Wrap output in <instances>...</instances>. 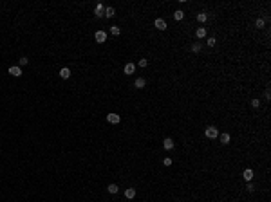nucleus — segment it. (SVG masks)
Listing matches in <instances>:
<instances>
[{"mask_svg":"<svg viewBox=\"0 0 271 202\" xmlns=\"http://www.w3.org/2000/svg\"><path fill=\"white\" fill-rule=\"evenodd\" d=\"M206 137L208 139H217V135H219V130H217V126H208V128L204 130Z\"/></svg>","mask_w":271,"mask_h":202,"instance_id":"nucleus-1","label":"nucleus"},{"mask_svg":"<svg viewBox=\"0 0 271 202\" xmlns=\"http://www.w3.org/2000/svg\"><path fill=\"white\" fill-rule=\"evenodd\" d=\"M94 40L98 42V44H105V40H107V33H105V31H96Z\"/></svg>","mask_w":271,"mask_h":202,"instance_id":"nucleus-2","label":"nucleus"},{"mask_svg":"<svg viewBox=\"0 0 271 202\" xmlns=\"http://www.w3.org/2000/svg\"><path fill=\"white\" fill-rule=\"evenodd\" d=\"M107 121L110 123V125H118L119 121H121V118L118 114H114V112H110V114H107Z\"/></svg>","mask_w":271,"mask_h":202,"instance_id":"nucleus-3","label":"nucleus"},{"mask_svg":"<svg viewBox=\"0 0 271 202\" xmlns=\"http://www.w3.org/2000/svg\"><path fill=\"white\" fill-rule=\"evenodd\" d=\"M94 15H96L98 18L105 16V6H103V4H96V7H94Z\"/></svg>","mask_w":271,"mask_h":202,"instance_id":"nucleus-4","label":"nucleus"},{"mask_svg":"<svg viewBox=\"0 0 271 202\" xmlns=\"http://www.w3.org/2000/svg\"><path fill=\"white\" fill-rule=\"evenodd\" d=\"M9 74L15 76V78H18V76H22V69H20L18 65H13V67H9Z\"/></svg>","mask_w":271,"mask_h":202,"instance_id":"nucleus-5","label":"nucleus"},{"mask_svg":"<svg viewBox=\"0 0 271 202\" xmlns=\"http://www.w3.org/2000/svg\"><path fill=\"white\" fill-rule=\"evenodd\" d=\"M134 87L136 89H145V87H147V80H145V78H136Z\"/></svg>","mask_w":271,"mask_h":202,"instance_id":"nucleus-6","label":"nucleus"},{"mask_svg":"<svg viewBox=\"0 0 271 202\" xmlns=\"http://www.w3.org/2000/svg\"><path fill=\"white\" fill-rule=\"evenodd\" d=\"M134 70H136V63H127V65H125V69H123V72L125 74H128V76H130V74H134Z\"/></svg>","mask_w":271,"mask_h":202,"instance_id":"nucleus-7","label":"nucleus"},{"mask_svg":"<svg viewBox=\"0 0 271 202\" xmlns=\"http://www.w3.org/2000/svg\"><path fill=\"white\" fill-rule=\"evenodd\" d=\"M154 25L157 27L159 31H164V29H166V22H164L163 18H155V22H154Z\"/></svg>","mask_w":271,"mask_h":202,"instance_id":"nucleus-8","label":"nucleus"},{"mask_svg":"<svg viewBox=\"0 0 271 202\" xmlns=\"http://www.w3.org/2000/svg\"><path fill=\"white\" fill-rule=\"evenodd\" d=\"M60 78H64V80H69V78H71V69H69V67H64V69H60Z\"/></svg>","mask_w":271,"mask_h":202,"instance_id":"nucleus-9","label":"nucleus"},{"mask_svg":"<svg viewBox=\"0 0 271 202\" xmlns=\"http://www.w3.org/2000/svg\"><path fill=\"white\" fill-rule=\"evenodd\" d=\"M163 146H164V150H172V148H174V139L166 137V139L163 141Z\"/></svg>","mask_w":271,"mask_h":202,"instance_id":"nucleus-10","label":"nucleus"},{"mask_svg":"<svg viewBox=\"0 0 271 202\" xmlns=\"http://www.w3.org/2000/svg\"><path fill=\"white\" fill-rule=\"evenodd\" d=\"M242 177H244V180H251L253 179V170L251 168H246L244 173H242Z\"/></svg>","mask_w":271,"mask_h":202,"instance_id":"nucleus-11","label":"nucleus"},{"mask_svg":"<svg viewBox=\"0 0 271 202\" xmlns=\"http://www.w3.org/2000/svg\"><path fill=\"white\" fill-rule=\"evenodd\" d=\"M125 197L132 200V198L136 197V189H134V188H127V189H125Z\"/></svg>","mask_w":271,"mask_h":202,"instance_id":"nucleus-12","label":"nucleus"},{"mask_svg":"<svg viewBox=\"0 0 271 202\" xmlns=\"http://www.w3.org/2000/svg\"><path fill=\"white\" fill-rule=\"evenodd\" d=\"M116 15V9L114 7H105V18H112Z\"/></svg>","mask_w":271,"mask_h":202,"instance_id":"nucleus-13","label":"nucleus"},{"mask_svg":"<svg viewBox=\"0 0 271 202\" xmlns=\"http://www.w3.org/2000/svg\"><path fill=\"white\" fill-rule=\"evenodd\" d=\"M219 137H221V143H222V144H228V143H230V139H231L230 134H221Z\"/></svg>","mask_w":271,"mask_h":202,"instance_id":"nucleus-14","label":"nucleus"},{"mask_svg":"<svg viewBox=\"0 0 271 202\" xmlns=\"http://www.w3.org/2000/svg\"><path fill=\"white\" fill-rule=\"evenodd\" d=\"M107 189H109V193H112V195H116L118 191H119L118 184H109V186H107Z\"/></svg>","mask_w":271,"mask_h":202,"instance_id":"nucleus-15","label":"nucleus"},{"mask_svg":"<svg viewBox=\"0 0 271 202\" xmlns=\"http://www.w3.org/2000/svg\"><path fill=\"white\" fill-rule=\"evenodd\" d=\"M184 18V13L181 11V9H177V11H174V20H177V22H179V20H183Z\"/></svg>","mask_w":271,"mask_h":202,"instance_id":"nucleus-16","label":"nucleus"},{"mask_svg":"<svg viewBox=\"0 0 271 202\" xmlns=\"http://www.w3.org/2000/svg\"><path fill=\"white\" fill-rule=\"evenodd\" d=\"M195 36H197V38H204V36H206V29H204V27H199V29L195 31Z\"/></svg>","mask_w":271,"mask_h":202,"instance_id":"nucleus-17","label":"nucleus"},{"mask_svg":"<svg viewBox=\"0 0 271 202\" xmlns=\"http://www.w3.org/2000/svg\"><path fill=\"white\" fill-rule=\"evenodd\" d=\"M119 33H121V29H119L118 25H112V27H110V34H112V36H118Z\"/></svg>","mask_w":271,"mask_h":202,"instance_id":"nucleus-18","label":"nucleus"},{"mask_svg":"<svg viewBox=\"0 0 271 202\" xmlns=\"http://www.w3.org/2000/svg\"><path fill=\"white\" fill-rule=\"evenodd\" d=\"M255 25H257L258 29H262V27L266 25V18H257V22H255Z\"/></svg>","mask_w":271,"mask_h":202,"instance_id":"nucleus-19","label":"nucleus"},{"mask_svg":"<svg viewBox=\"0 0 271 202\" xmlns=\"http://www.w3.org/2000/svg\"><path fill=\"white\" fill-rule=\"evenodd\" d=\"M197 20H199L201 24H204L206 20H208V15H206V13H199V15H197Z\"/></svg>","mask_w":271,"mask_h":202,"instance_id":"nucleus-20","label":"nucleus"},{"mask_svg":"<svg viewBox=\"0 0 271 202\" xmlns=\"http://www.w3.org/2000/svg\"><path fill=\"white\" fill-rule=\"evenodd\" d=\"M201 49H203L201 44H193V45H192V52H195V54H197V52H201Z\"/></svg>","mask_w":271,"mask_h":202,"instance_id":"nucleus-21","label":"nucleus"},{"mask_svg":"<svg viewBox=\"0 0 271 202\" xmlns=\"http://www.w3.org/2000/svg\"><path fill=\"white\" fill-rule=\"evenodd\" d=\"M215 44H217V40H215L213 36H210V38H208V42H206L208 47H215Z\"/></svg>","mask_w":271,"mask_h":202,"instance_id":"nucleus-22","label":"nucleus"},{"mask_svg":"<svg viewBox=\"0 0 271 202\" xmlns=\"http://www.w3.org/2000/svg\"><path fill=\"white\" fill-rule=\"evenodd\" d=\"M18 63H20V67H24V65H27V63H29V58H25V56H22V58H20V60H18Z\"/></svg>","mask_w":271,"mask_h":202,"instance_id":"nucleus-23","label":"nucleus"},{"mask_svg":"<svg viewBox=\"0 0 271 202\" xmlns=\"http://www.w3.org/2000/svg\"><path fill=\"white\" fill-rule=\"evenodd\" d=\"M138 65H139V67H147V65H148V60H147V58H141V60L138 61Z\"/></svg>","mask_w":271,"mask_h":202,"instance_id":"nucleus-24","label":"nucleus"},{"mask_svg":"<svg viewBox=\"0 0 271 202\" xmlns=\"http://www.w3.org/2000/svg\"><path fill=\"white\" fill-rule=\"evenodd\" d=\"M163 164H164V166H172V159H170V157H164V159H163Z\"/></svg>","mask_w":271,"mask_h":202,"instance_id":"nucleus-25","label":"nucleus"},{"mask_svg":"<svg viewBox=\"0 0 271 202\" xmlns=\"http://www.w3.org/2000/svg\"><path fill=\"white\" fill-rule=\"evenodd\" d=\"M251 107H253V108H258V107H260V101H258V99H251Z\"/></svg>","mask_w":271,"mask_h":202,"instance_id":"nucleus-26","label":"nucleus"},{"mask_svg":"<svg viewBox=\"0 0 271 202\" xmlns=\"http://www.w3.org/2000/svg\"><path fill=\"white\" fill-rule=\"evenodd\" d=\"M246 189L249 191V193H253V191H255V186H253V184H248V186H246Z\"/></svg>","mask_w":271,"mask_h":202,"instance_id":"nucleus-27","label":"nucleus"},{"mask_svg":"<svg viewBox=\"0 0 271 202\" xmlns=\"http://www.w3.org/2000/svg\"><path fill=\"white\" fill-rule=\"evenodd\" d=\"M264 98H266V99H271V92H269V89L264 92Z\"/></svg>","mask_w":271,"mask_h":202,"instance_id":"nucleus-28","label":"nucleus"}]
</instances>
